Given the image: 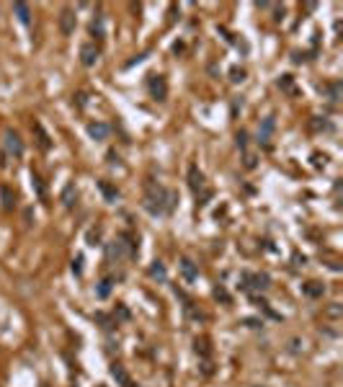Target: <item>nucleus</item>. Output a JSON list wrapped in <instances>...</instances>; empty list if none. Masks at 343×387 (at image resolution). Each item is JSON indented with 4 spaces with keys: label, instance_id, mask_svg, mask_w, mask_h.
Wrapping results in <instances>:
<instances>
[{
    "label": "nucleus",
    "instance_id": "nucleus-30",
    "mask_svg": "<svg viewBox=\"0 0 343 387\" xmlns=\"http://www.w3.org/2000/svg\"><path fill=\"white\" fill-rule=\"evenodd\" d=\"M214 297H217V300H222V302H230V294H227L222 287H217V289H214Z\"/></svg>",
    "mask_w": 343,
    "mask_h": 387
},
{
    "label": "nucleus",
    "instance_id": "nucleus-26",
    "mask_svg": "<svg viewBox=\"0 0 343 387\" xmlns=\"http://www.w3.org/2000/svg\"><path fill=\"white\" fill-rule=\"evenodd\" d=\"M98 240H101V227L88 230V245H98Z\"/></svg>",
    "mask_w": 343,
    "mask_h": 387
},
{
    "label": "nucleus",
    "instance_id": "nucleus-15",
    "mask_svg": "<svg viewBox=\"0 0 343 387\" xmlns=\"http://www.w3.org/2000/svg\"><path fill=\"white\" fill-rule=\"evenodd\" d=\"M111 377L116 380V382H119L121 387H129V385H132V380H129V374L124 372V367H119V364H114V367H111Z\"/></svg>",
    "mask_w": 343,
    "mask_h": 387
},
{
    "label": "nucleus",
    "instance_id": "nucleus-11",
    "mask_svg": "<svg viewBox=\"0 0 343 387\" xmlns=\"http://www.w3.org/2000/svg\"><path fill=\"white\" fill-rule=\"evenodd\" d=\"M178 269H181V274H184L186 281H196L199 279V269H196V264H193L191 258H181Z\"/></svg>",
    "mask_w": 343,
    "mask_h": 387
},
{
    "label": "nucleus",
    "instance_id": "nucleus-3",
    "mask_svg": "<svg viewBox=\"0 0 343 387\" xmlns=\"http://www.w3.org/2000/svg\"><path fill=\"white\" fill-rule=\"evenodd\" d=\"M3 147H5V153H8L10 157H21V155H24V140H21V137H18V132H13V129H8V132H5Z\"/></svg>",
    "mask_w": 343,
    "mask_h": 387
},
{
    "label": "nucleus",
    "instance_id": "nucleus-25",
    "mask_svg": "<svg viewBox=\"0 0 343 387\" xmlns=\"http://www.w3.org/2000/svg\"><path fill=\"white\" fill-rule=\"evenodd\" d=\"M235 142H237V147H240V150H248V132H243V129H240V132L235 134Z\"/></svg>",
    "mask_w": 343,
    "mask_h": 387
},
{
    "label": "nucleus",
    "instance_id": "nucleus-35",
    "mask_svg": "<svg viewBox=\"0 0 343 387\" xmlns=\"http://www.w3.org/2000/svg\"><path fill=\"white\" fill-rule=\"evenodd\" d=\"M129 387H140V385H134V382H132V385H129Z\"/></svg>",
    "mask_w": 343,
    "mask_h": 387
},
{
    "label": "nucleus",
    "instance_id": "nucleus-32",
    "mask_svg": "<svg viewBox=\"0 0 343 387\" xmlns=\"http://www.w3.org/2000/svg\"><path fill=\"white\" fill-rule=\"evenodd\" d=\"M212 372H214V367H212V361H209V359H204V361H201V374H207V377H209Z\"/></svg>",
    "mask_w": 343,
    "mask_h": 387
},
{
    "label": "nucleus",
    "instance_id": "nucleus-29",
    "mask_svg": "<svg viewBox=\"0 0 343 387\" xmlns=\"http://www.w3.org/2000/svg\"><path fill=\"white\" fill-rule=\"evenodd\" d=\"M73 274H75V276L83 274V256H77V258L73 261Z\"/></svg>",
    "mask_w": 343,
    "mask_h": 387
},
{
    "label": "nucleus",
    "instance_id": "nucleus-16",
    "mask_svg": "<svg viewBox=\"0 0 343 387\" xmlns=\"http://www.w3.org/2000/svg\"><path fill=\"white\" fill-rule=\"evenodd\" d=\"M302 292L307 294V297H323V292H325V287L320 281H307L305 287H302Z\"/></svg>",
    "mask_w": 343,
    "mask_h": 387
},
{
    "label": "nucleus",
    "instance_id": "nucleus-22",
    "mask_svg": "<svg viewBox=\"0 0 343 387\" xmlns=\"http://www.w3.org/2000/svg\"><path fill=\"white\" fill-rule=\"evenodd\" d=\"M111 284H114L111 279H104V281H101V284H98V287H96V294H98V297H101V300H106V297H109V294H111Z\"/></svg>",
    "mask_w": 343,
    "mask_h": 387
},
{
    "label": "nucleus",
    "instance_id": "nucleus-13",
    "mask_svg": "<svg viewBox=\"0 0 343 387\" xmlns=\"http://www.w3.org/2000/svg\"><path fill=\"white\" fill-rule=\"evenodd\" d=\"M75 199H77V191H75V184H67L62 189V204L67 209H73L75 207Z\"/></svg>",
    "mask_w": 343,
    "mask_h": 387
},
{
    "label": "nucleus",
    "instance_id": "nucleus-33",
    "mask_svg": "<svg viewBox=\"0 0 343 387\" xmlns=\"http://www.w3.org/2000/svg\"><path fill=\"white\" fill-rule=\"evenodd\" d=\"M245 168H256V155L253 153H245Z\"/></svg>",
    "mask_w": 343,
    "mask_h": 387
},
{
    "label": "nucleus",
    "instance_id": "nucleus-27",
    "mask_svg": "<svg viewBox=\"0 0 343 387\" xmlns=\"http://www.w3.org/2000/svg\"><path fill=\"white\" fill-rule=\"evenodd\" d=\"M0 194H3V207L10 209V207H13V196H10V191L3 186V189H0Z\"/></svg>",
    "mask_w": 343,
    "mask_h": 387
},
{
    "label": "nucleus",
    "instance_id": "nucleus-28",
    "mask_svg": "<svg viewBox=\"0 0 343 387\" xmlns=\"http://www.w3.org/2000/svg\"><path fill=\"white\" fill-rule=\"evenodd\" d=\"M276 85H279L281 90H292V75H281Z\"/></svg>",
    "mask_w": 343,
    "mask_h": 387
},
{
    "label": "nucleus",
    "instance_id": "nucleus-18",
    "mask_svg": "<svg viewBox=\"0 0 343 387\" xmlns=\"http://www.w3.org/2000/svg\"><path fill=\"white\" fill-rule=\"evenodd\" d=\"M31 186H34V191H37V196L41 199V201H47V186H44V181L34 173L31 176Z\"/></svg>",
    "mask_w": 343,
    "mask_h": 387
},
{
    "label": "nucleus",
    "instance_id": "nucleus-4",
    "mask_svg": "<svg viewBox=\"0 0 343 387\" xmlns=\"http://www.w3.org/2000/svg\"><path fill=\"white\" fill-rule=\"evenodd\" d=\"M147 90L155 101H165L168 98V80L163 75H150V83H147Z\"/></svg>",
    "mask_w": 343,
    "mask_h": 387
},
{
    "label": "nucleus",
    "instance_id": "nucleus-21",
    "mask_svg": "<svg viewBox=\"0 0 343 387\" xmlns=\"http://www.w3.org/2000/svg\"><path fill=\"white\" fill-rule=\"evenodd\" d=\"M98 189H101V191H104V196H106L109 201H116V196H119V191H116V189H114V186H109V184H106V181H101V184H98Z\"/></svg>",
    "mask_w": 343,
    "mask_h": 387
},
{
    "label": "nucleus",
    "instance_id": "nucleus-12",
    "mask_svg": "<svg viewBox=\"0 0 343 387\" xmlns=\"http://www.w3.org/2000/svg\"><path fill=\"white\" fill-rule=\"evenodd\" d=\"M13 13L18 16V21L24 26L31 24V8H29V3H13Z\"/></svg>",
    "mask_w": 343,
    "mask_h": 387
},
{
    "label": "nucleus",
    "instance_id": "nucleus-31",
    "mask_svg": "<svg viewBox=\"0 0 343 387\" xmlns=\"http://www.w3.org/2000/svg\"><path fill=\"white\" fill-rule=\"evenodd\" d=\"M116 315L121 317V320H129V317H132V312H129L124 305H119V307H116Z\"/></svg>",
    "mask_w": 343,
    "mask_h": 387
},
{
    "label": "nucleus",
    "instance_id": "nucleus-17",
    "mask_svg": "<svg viewBox=\"0 0 343 387\" xmlns=\"http://www.w3.org/2000/svg\"><path fill=\"white\" fill-rule=\"evenodd\" d=\"M193 346H196V354H201L204 359H209L212 346H209V338H207V336H199L196 341H193Z\"/></svg>",
    "mask_w": 343,
    "mask_h": 387
},
{
    "label": "nucleus",
    "instance_id": "nucleus-24",
    "mask_svg": "<svg viewBox=\"0 0 343 387\" xmlns=\"http://www.w3.org/2000/svg\"><path fill=\"white\" fill-rule=\"evenodd\" d=\"M230 80H232V83H243V80H245V70H243V67H232Z\"/></svg>",
    "mask_w": 343,
    "mask_h": 387
},
{
    "label": "nucleus",
    "instance_id": "nucleus-2",
    "mask_svg": "<svg viewBox=\"0 0 343 387\" xmlns=\"http://www.w3.org/2000/svg\"><path fill=\"white\" fill-rule=\"evenodd\" d=\"M137 253H140V243H137L132 235H127V232L116 235V237H114V240L106 245V256H109V261L137 258Z\"/></svg>",
    "mask_w": 343,
    "mask_h": 387
},
{
    "label": "nucleus",
    "instance_id": "nucleus-5",
    "mask_svg": "<svg viewBox=\"0 0 343 387\" xmlns=\"http://www.w3.org/2000/svg\"><path fill=\"white\" fill-rule=\"evenodd\" d=\"M243 289H256V292H266L271 287L268 274H243Z\"/></svg>",
    "mask_w": 343,
    "mask_h": 387
},
{
    "label": "nucleus",
    "instance_id": "nucleus-9",
    "mask_svg": "<svg viewBox=\"0 0 343 387\" xmlns=\"http://www.w3.org/2000/svg\"><path fill=\"white\" fill-rule=\"evenodd\" d=\"M60 31L65 34V37H70V34L75 31V10L73 8H62V13H60Z\"/></svg>",
    "mask_w": 343,
    "mask_h": 387
},
{
    "label": "nucleus",
    "instance_id": "nucleus-14",
    "mask_svg": "<svg viewBox=\"0 0 343 387\" xmlns=\"http://www.w3.org/2000/svg\"><path fill=\"white\" fill-rule=\"evenodd\" d=\"M31 129H34V134H37V142H39V147H41V150H49V147H52V142H49V134L44 132V127H41V124H34Z\"/></svg>",
    "mask_w": 343,
    "mask_h": 387
},
{
    "label": "nucleus",
    "instance_id": "nucleus-20",
    "mask_svg": "<svg viewBox=\"0 0 343 387\" xmlns=\"http://www.w3.org/2000/svg\"><path fill=\"white\" fill-rule=\"evenodd\" d=\"M90 34H93L96 39H104L106 37V31H104V16H98L93 24H90Z\"/></svg>",
    "mask_w": 343,
    "mask_h": 387
},
{
    "label": "nucleus",
    "instance_id": "nucleus-34",
    "mask_svg": "<svg viewBox=\"0 0 343 387\" xmlns=\"http://www.w3.org/2000/svg\"><path fill=\"white\" fill-rule=\"evenodd\" d=\"M75 104L83 109V106H85V93H77V96H75Z\"/></svg>",
    "mask_w": 343,
    "mask_h": 387
},
{
    "label": "nucleus",
    "instance_id": "nucleus-6",
    "mask_svg": "<svg viewBox=\"0 0 343 387\" xmlns=\"http://www.w3.org/2000/svg\"><path fill=\"white\" fill-rule=\"evenodd\" d=\"M98 57H101V49L96 44H83V47H80V62L85 67H93L98 62Z\"/></svg>",
    "mask_w": 343,
    "mask_h": 387
},
{
    "label": "nucleus",
    "instance_id": "nucleus-23",
    "mask_svg": "<svg viewBox=\"0 0 343 387\" xmlns=\"http://www.w3.org/2000/svg\"><path fill=\"white\" fill-rule=\"evenodd\" d=\"M341 315H343V307H341L338 302H333V305H330L328 310H325V317H333V320H338Z\"/></svg>",
    "mask_w": 343,
    "mask_h": 387
},
{
    "label": "nucleus",
    "instance_id": "nucleus-19",
    "mask_svg": "<svg viewBox=\"0 0 343 387\" xmlns=\"http://www.w3.org/2000/svg\"><path fill=\"white\" fill-rule=\"evenodd\" d=\"M150 276H152V279H160V281H163V279L168 276V271H165V266H163V261H152V266H150Z\"/></svg>",
    "mask_w": 343,
    "mask_h": 387
},
{
    "label": "nucleus",
    "instance_id": "nucleus-1",
    "mask_svg": "<svg viewBox=\"0 0 343 387\" xmlns=\"http://www.w3.org/2000/svg\"><path fill=\"white\" fill-rule=\"evenodd\" d=\"M145 209L155 214V217H160V214H170L176 209V204H178V194L173 189H163V186H157V184H147V194H145Z\"/></svg>",
    "mask_w": 343,
    "mask_h": 387
},
{
    "label": "nucleus",
    "instance_id": "nucleus-8",
    "mask_svg": "<svg viewBox=\"0 0 343 387\" xmlns=\"http://www.w3.org/2000/svg\"><path fill=\"white\" fill-rule=\"evenodd\" d=\"M189 186H191V191L196 194V196H199L204 189H207V184H204V173H201L196 165H191V168H189Z\"/></svg>",
    "mask_w": 343,
    "mask_h": 387
},
{
    "label": "nucleus",
    "instance_id": "nucleus-10",
    "mask_svg": "<svg viewBox=\"0 0 343 387\" xmlns=\"http://www.w3.org/2000/svg\"><path fill=\"white\" fill-rule=\"evenodd\" d=\"M273 127H276V121H273V116H266V119H264V124H261V127H258V145L268 147V142H271V134H273Z\"/></svg>",
    "mask_w": 343,
    "mask_h": 387
},
{
    "label": "nucleus",
    "instance_id": "nucleus-7",
    "mask_svg": "<svg viewBox=\"0 0 343 387\" xmlns=\"http://www.w3.org/2000/svg\"><path fill=\"white\" fill-rule=\"evenodd\" d=\"M88 134H90V140L104 142V140H109L111 127H109V124H104V121H90V124H88Z\"/></svg>",
    "mask_w": 343,
    "mask_h": 387
}]
</instances>
